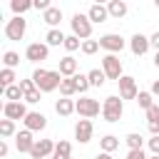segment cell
I'll return each instance as SVG.
<instances>
[{"label": "cell", "mask_w": 159, "mask_h": 159, "mask_svg": "<svg viewBox=\"0 0 159 159\" xmlns=\"http://www.w3.org/2000/svg\"><path fill=\"white\" fill-rule=\"evenodd\" d=\"M62 80H65V77L60 75V70L37 67V70L32 72V82H35V87H37L40 92H55V89H60Z\"/></svg>", "instance_id": "obj_1"}, {"label": "cell", "mask_w": 159, "mask_h": 159, "mask_svg": "<svg viewBox=\"0 0 159 159\" xmlns=\"http://www.w3.org/2000/svg\"><path fill=\"white\" fill-rule=\"evenodd\" d=\"M122 114H124V99L119 94H109L102 102V117H104V122L114 124V122L122 119Z\"/></svg>", "instance_id": "obj_2"}, {"label": "cell", "mask_w": 159, "mask_h": 159, "mask_svg": "<svg viewBox=\"0 0 159 159\" xmlns=\"http://www.w3.org/2000/svg\"><path fill=\"white\" fill-rule=\"evenodd\" d=\"M70 27H72V35H77L82 42L84 40H92V20L82 12H75L72 20H70Z\"/></svg>", "instance_id": "obj_3"}, {"label": "cell", "mask_w": 159, "mask_h": 159, "mask_svg": "<svg viewBox=\"0 0 159 159\" xmlns=\"http://www.w3.org/2000/svg\"><path fill=\"white\" fill-rule=\"evenodd\" d=\"M99 47L107 50V55H117V52H122L127 47V40L119 32H107V35L99 37Z\"/></svg>", "instance_id": "obj_4"}, {"label": "cell", "mask_w": 159, "mask_h": 159, "mask_svg": "<svg viewBox=\"0 0 159 159\" xmlns=\"http://www.w3.org/2000/svg\"><path fill=\"white\" fill-rule=\"evenodd\" d=\"M75 109H77V114L82 117V119H92V117H97L99 112H102V107H99V102L97 99H92V97H80L77 102H75Z\"/></svg>", "instance_id": "obj_5"}, {"label": "cell", "mask_w": 159, "mask_h": 159, "mask_svg": "<svg viewBox=\"0 0 159 159\" xmlns=\"http://www.w3.org/2000/svg\"><path fill=\"white\" fill-rule=\"evenodd\" d=\"M102 72L107 75V80H114L119 82L124 75H122V60L117 55H104L102 57Z\"/></svg>", "instance_id": "obj_6"}, {"label": "cell", "mask_w": 159, "mask_h": 159, "mask_svg": "<svg viewBox=\"0 0 159 159\" xmlns=\"http://www.w3.org/2000/svg\"><path fill=\"white\" fill-rule=\"evenodd\" d=\"M25 32H27V20L20 15H12V20H7V25H5V37L7 40H22Z\"/></svg>", "instance_id": "obj_7"}, {"label": "cell", "mask_w": 159, "mask_h": 159, "mask_svg": "<svg viewBox=\"0 0 159 159\" xmlns=\"http://www.w3.org/2000/svg\"><path fill=\"white\" fill-rule=\"evenodd\" d=\"M47 55H50V47L45 42H30L25 47V60L27 62H42V60H47Z\"/></svg>", "instance_id": "obj_8"}, {"label": "cell", "mask_w": 159, "mask_h": 159, "mask_svg": "<svg viewBox=\"0 0 159 159\" xmlns=\"http://www.w3.org/2000/svg\"><path fill=\"white\" fill-rule=\"evenodd\" d=\"M117 84H119V97L122 99H137L139 97V87H137V80L132 75H124Z\"/></svg>", "instance_id": "obj_9"}, {"label": "cell", "mask_w": 159, "mask_h": 159, "mask_svg": "<svg viewBox=\"0 0 159 159\" xmlns=\"http://www.w3.org/2000/svg\"><path fill=\"white\" fill-rule=\"evenodd\" d=\"M149 47H152V42H149V37H147V35L134 32V35L129 37V50H132V55H134V57L147 55V52H149Z\"/></svg>", "instance_id": "obj_10"}, {"label": "cell", "mask_w": 159, "mask_h": 159, "mask_svg": "<svg viewBox=\"0 0 159 159\" xmlns=\"http://www.w3.org/2000/svg\"><path fill=\"white\" fill-rule=\"evenodd\" d=\"M2 117L5 119H25L27 117V107H25V102H5L2 104Z\"/></svg>", "instance_id": "obj_11"}, {"label": "cell", "mask_w": 159, "mask_h": 159, "mask_svg": "<svg viewBox=\"0 0 159 159\" xmlns=\"http://www.w3.org/2000/svg\"><path fill=\"white\" fill-rule=\"evenodd\" d=\"M55 144L57 142H52V139H37L35 147H32V152H30V157L32 159H47V157L55 154Z\"/></svg>", "instance_id": "obj_12"}, {"label": "cell", "mask_w": 159, "mask_h": 159, "mask_svg": "<svg viewBox=\"0 0 159 159\" xmlns=\"http://www.w3.org/2000/svg\"><path fill=\"white\" fill-rule=\"evenodd\" d=\"M92 134H94L92 119H80V122L75 124V139H77L80 144H87V142L92 139Z\"/></svg>", "instance_id": "obj_13"}, {"label": "cell", "mask_w": 159, "mask_h": 159, "mask_svg": "<svg viewBox=\"0 0 159 159\" xmlns=\"http://www.w3.org/2000/svg\"><path fill=\"white\" fill-rule=\"evenodd\" d=\"M35 142H37V139H32V132H30V129H22V132L15 134V149H17L20 154H30L32 147H35Z\"/></svg>", "instance_id": "obj_14"}, {"label": "cell", "mask_w": 159, "mask_h": 159, "mask_svg": "<svg viewBox=\"0 0 159 159\" xmlns=\"http://www.w3.org/2000/svg\"><path fill=\"white\" fill-rule=\"evenodd\" d=\"M22 124H25V129H30V132H42V129L47 127V117H45L42 112H27V117L22 119Z\"/></svg>", "instance_id": "obj_15"}, {"label": "cell", "mask_w": 159, "mask_h": 159, "mask_svg": "<svg viewBox=\"0 0 159 159\" xmlns=\"http://www.w3.org/2000/svg\"><path fill=\"white\" fill-rule=\"evenodd\" d=\"M87 17L92 20V25H99V22H107V20H109V10H107V5L94 2V5H89Z\"/></svg>", "instance_id": "obj_16"}, {"label": "cell", "mask_w": 159, "mask_h": 159, "mask_svg": "<svg viewBox=\"0 0 159 159\" xmlns=\"http://www.w3.org/2000/svg\"><path fill=\"white\" fill-rule=\"evenodd\" d=\"M42 22H45V25H50V30H55V27L62 22V10L52 5L50 10H45V12H42Z\"/></svg>", "instance_id": "obj_17"}, {"label": "cell", "mask_w": 159, "mask_h": 159, "mask_svg": "<svg viewBox=\"0 0 159 159\" xmlns=\"http://www.w3.org/2000/svg\"><path fill=\"white\" fill-rule=\"evenodd\" d=\"M60 75H62V77H75V75H77V60H75L72 55H65V57L60 60Z\"/></svg>", "instance_id": "obj_18"}, {"label": "cell", "mask_w": 159, "mask_h": 159, "mask_svg": "<svg viewBox=\"0 0 159 159\" xmlns=\"http://www.w3.org/2000/svg\"><path fill=\"white\" fill-rule=\"evenodd\" d=\"M107 10H109V17H114V20H122V17L129 12V7H127L124 0H112V2H107Z\"/></svg>", "instance_id": "obj_19"}, {"label": "cell", "mask_w": 159, "mask_h": 159, "mask_svg": "<svg viewBox=\"0 0 159 159\" xmlns=\"http://www.w3.org/2000/svg\"><path fill=\"white\" fill-rule=\"evenodd\" d=\"M65 40H67V35H65L60 27L47 30V35H45V45H47V47H60V45H65Z\"/></svg>", "instance_id": "obj_20"}, {"label": "cell", "mask_w": 159, "mask_h": 159, "mask_svg": "<svg viewBox=\"0 0 159 159\" xmlns=\"http://www.w3.org/2000/svg\"><path fill=\"white\" fill-rule=\"evenodd\" d=\"M55 112H57L60 117H70V114L77 112V109H75V102H72L70 97H62V99L55 102Z\"/></svg>", "instance_id": "obj_21"}, {"label": "cell", "mask_w": 159, "mask_h": 159, "mask_svg": "<svg viewBox=\"0 0 159 159\" xmlns=\"http://www.w3.org/2000/svg\"><path fill=\"white\" fill-rule=\"evenodd\" d=\"M52 159H72V144H70L67 139H60V142L55 144Z\"/></svg>", "instance_id": "obj_22"}, {"label": "cell", "mask_w": 159, "mask_h": 159, "mask_svg": "<svg viewBox=\"0 0 159 159\" xmlns=\"http://www.w3.org/2000/svg\"><path fill=\"white\" fill-rule=\"evenodd\" d=\"M99 149L107 152V154H112L114 149H119V137H114V134H104V137L99 139Z\"/></svg>", "instance_id": "obj_23"}, {"label": "cell", "mask_w": 159, "mask_h": 159, "mask_svg": "<svg viewBox=\"0 0 159 159\" xmlns=\"http://www.w3.org/2000/svg\"><path fill=\"white\" fill-rule=\"evenodd\" d=\"M2 99H7V102H25V94H22L20 84H12V87L2 89Z\"/></svg>", "instance_id": "obj_24"}, {"label": "cell", "mask_w": 159, "mask_h": 159, "mask_svg": "<svg viewBox=\"0 0 159 159\" xmlns=\"http://www.w3.org/2000/svg\"><path fill=\"white\" fill-rule=\"evenodd\" d=\"M15 80H17V77H15V70H7V67H2V70H0V87H2V89H7V87H12V84H17Z\"/></svg>", "instance_id": "obj_25"}, {"label": "cell", "mask_w": 159, "mask_h": 159, "mask_svg": "<svg viewBox=\"0 0 159 159\" xmlns=\"http://www.w3.org/2000/svg\"><path fill=\"white\" fill-rule=\"evenodd\" d=\"M15 134H17L15 122H12V119H0V137H2V139H10V137H15Z\"/></svg>", "instance_id": "obj_26"}, {"label": "cell", "mask_w": 159, "mask_h": 159, "mask_svg": "<svg viewBox=\"0 0 159 159\" xmlns=\"http://www.w3.org/2000/svg\"><path fill=\"white\" fill-rule=\"evenodd\" d=\"M2 65H5L7 70H15V67L20 65V55H17L15 50H5V52H2Z\"/></svg>", "instance_id": "obj_27"}, {"label": "cell", "mask_w": 159, "mask_h": 159, "mask_svg": "<svg viewBox=\"0 0 159 159\" xmlns=\"http://www.w3.org/2000/svg\"><path fill=\"white\" fill-rule=\"evenodd\" d=\"M32 7H35V5H32L30 0H12V2H10V10H12L15 15H20V17H22V12H27V10H32Z\"/></svg>", "instance_id": "obj_28"}, {"label": "cell", "mask_w": 159, "mask_h": 159, "mask_svg": "<svg viewBox=\"0 0 159 159\" xmlns=\"http://www.w3.org/2000/svg\"><path fill=\"white\" fill-rule=\"evenodd\" d=\"M87 80H89V84H92V87H102V84H104V80H107V75H104L102 70H97V67H94V70H89V72H87Z\"/></svg>", "instance_id": "obj_29"}, {"label": "cell", "mask_w": 159, "mask_h": 159, "mask_svg": "<svg viewBox=\"0 0 159 159\" xmlns=\"http://www.w3.org/2000/svg\"><path fill=\"white\" fill-rule=\"evenodd\" d=\"M137 104L147 112L149 107H154V94L152 92H147V89H139V97H137Z\"/></svg>", "instance_id": "obj_30"}, {"label": "cell", "mask_w": 159, "mask_h": 159, "mask_svg": "<svg viewBox=\"0 0 159 159\" xmlns=\"http://www.w3.org/2000/svg\"><path fill=\"white\" fill-rule=\"evenodd\" d=\"M124 142H127L129 149H142V147H144V137H142L139 132H129V134L124 137Z\"/></svg>", "instance_id": "obj_31"}, {"label": "cell", "mask_w": 159, "mask_h": 159, "mask_svg": "<svg viewBox=\"0 0 159 159\" xmlns=\"http://www.w3.org/2000/svg\"><path fill=\"white\" fill-rule=\"evenodd\" d=\"M60 94H62V97H72V94H77V87H75V80H72V77H65V80H62V84H60Z\"/></svg>", "instance_id": "obj_32"}, {"label": "cell", "mask_w": 159, "mask_h": 159, "mask_svg": "<svg viewBox=\"0 0 159 159\" xmlns=\"http://www.w3.org/2000/svg\"><path fill=\"white\" fill-rule=\"evenodd\" d=\"M72 80H75V87H77V92H80V94L84 97V92H87V89L92 87V84H89V80H87V75H80V72H77V75H75Z\"/></svg>", "instance_id": "obj_33"}, {"label": "cell", "mask_w": 159, "mask_h": 159, "mask_svg": "<svg viewBox=\"0 0 159 159\" xmlns=\"http://www.w3.org/2000/svg\"><path fill=\"white\" fill-rule=\"evenodd\" d=\"M67 52H77V50H82V40L77 37V35H67V40H65V45H62Z\"/></svg>", "instance_id": "obj_34"}, {"label": "cell", "mask_w": 159, "mask_h": 159, "mask_svg": "<svg viewBox=\"0 0 159 159\" xmlns=\"http://www.w3.org/2000/svg\"><path fill=\"white\" fill-rule=\"evenodd\" d=\"M99 50V40H84L82 42V55H94Z\"/></svg>", "instance_id": "obj_35"}, {"label": "cell", "mask_w": 159, "mask_h": 159, "mask_svg": "<svg viewBox=\"0 0 159 159\" xmlns=\"http://www.w3.org/2000/svg\"><path fill=\"white\" fill-rule=\"evenodd\" d=\"M147 124H159V104L147 109Z\"/></svg>", "instance_id": "obj_36"}, {"label": "cell", "mask_w": 159, "mask_h": 159, "mask_svg": "<svg viewBox=\"0 0 159 159\" xmlns=\"http://www.w3.org/2000/svg\"><path fill=\"white\" fill-rule=\"evenodd\" d=\"M40 94H42V92H40L37 87L30 89V92H25V104H37V102H40Z\"/></svg>", "instance_id": "obj_37"}, {"label": "cell", "mask_w": 159, "mask_h": 159, "mask_svg": "<svg viewBox=\"0 0 159 159\" xmlns=\"http://www.w3.org/2000/svg\"><path fill=\"white\" fill-rule=\"evenodd\" d=\"M147 147H149V152H152V154H157V157H159V137L147 139Z\"/></svg>", "instance_id": "obj_38"}, {"label": "cell", "mask_w": 159, "mask_h": 159, "mask_svg": "<svg viewBox=\"0 0 159 159\" xmlns=\"http://www.w3.org/2000/svg\"><path fill=\"white\" fill-rule=\"evenodd\" d=\"M17 84H20V89H22V94H25V92H30V89H35V82H32V77H30V80H20Z\"/></svg>", "instance_id": "obj_39"}, {"label": "cell", "mask_w": 159, "mask_h": 159, "mask_svg": "<svg viewBox=\"0 0 159 159\" xmlns=\"http://www.w3.org/2000/svg\"><path fill=\"white\" fill-rule=\"evenodd\" d=\"M127 159H149V157L144 154V149H129V154H127Z\"/></svg>", "instance_id": "obj_40"}, {"label": "cell", "mask_w": 159, "mask_h": 159, "mask_svg": "<svg viewBox=\"0 0 159 159\" xmlns=\"http://www.w3.org/2000/svg\"><path fill=\"white\" fill-rule=\"evenodd\" d=\"M32 5H35V10H42V12H45V10H50V7H52V5H50V0H35V2H32Z\"/></svg>", "instance_id": "obj_41"}, {"label": "cell", "mask_w": 159, "mask_h": 159, "mask_svg": "<svg viewBox=\"0 0 159 159\" xmlns=\"http://www.w3.org/2000/svg\"><path fill=\"white\" fill-rule=\"evenodd\" d=\"M7 154H10V144H7V139H0V157L5 159Z\"/></svg>", "instance_id": "obj_42"}, {"label": "cell", "mask_w": 159, "mask_h": 159, "mask_svg": "<svg viewBox=\"0 0 159 159\" xmlns=\"http://www.w3.org/2000/svg\"><path fill=\"white\" fill-rule=\"evenodd\" d=\"M149 42H152V47H154V50H157V52H159V30H157V32H152V35H149Z\"/></svg>", "instance_id": "obj_43"}, {"label": "cell", "mask_w": 159, "mask_h": 159, "mask_svg": "<svg viewBox=\"0 0 159 159\" xmlns=\"http://www.w3.org/2000/svg\"><path fill=\"white\" fill-rule=\"evenodd\" d=\"M149 92H152V94H157V97H159V80H154V82H152V89H149Z\"/></svg>", "instance_id": "obj_44"}, {"label": "cell", "mask_w": 159, "mask_h": 159, "mask_svg": "<svg viewBox=\"0 0 159 159\" xmlns=\"http://www.w3.org/2000/svg\"><path fill=\"white\" fill-rule=\"evenodd\" d=\"M97 159H112V154H107V152H99V154H97Z\"/></svg>", "instance_id": "obj_45"}, {"label": "cell", "mask_w": 159, "mask_h": 159, "mask_svg": "<svg viewBox=\"0 0 159 159\" xmlns=\"http://www.w3.org/2000/svg\"><path fill=\"white\" fill-rule=\"evenodd\" d=\"M154 65H157V67H159V52H157V55H154Z\"/></svg>", "instance_id": "obj_46"}, {"label": "cell", "mask_w": 159, "mask_h": 159, "mask_svg": "<svg viewBox=\"0 0 159 159\" xmlns=\"http://www.w3.org/2000/svg\"><path fill=\"white\" fill-rule=\"evenodd\" d=\"M149 159H159V157H157V154H152V157H149Z\"/></svg>", "instance_id": "obj_47"}, {"label": "cell", "mask_w": 159, "mask_h": 159, "mask_svg": "<svg viewBox=\"0 0 159 159\" xmlns=\"http://www.w3.org/2000/svg\"><path fill=\"white\" fill-rule=\"evenodd\" d=\"M154 5H157V7H159V0H154Z\"/></svg>", "instance_id": "obj_48"}]
</instances>
